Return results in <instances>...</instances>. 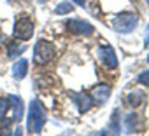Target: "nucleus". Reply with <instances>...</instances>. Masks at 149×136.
Segmentation results:
<instances>
[{
    "instance_id": "f257e3e1",
    "label": "nucleus",
    "mask_w": 149,
    "mask_h": 136,
    "mask_svg": "<svg viewBox=\"0 0 149 136\" xmlns=\"http://www.w3.org/2000/svg\"><path fill=\"white\" fill-rule=\"evenodd\" d=\"M46 124V110L37 101L32 100L28 105V117H26V131L32 134H39Z\"/></svg>"
},
{
    "instance_id": "f03ea898",
    "label": "nucleus",
    "mask_w": 149,
    "mask_h": 136,
    "mask_svg": "<svg viewBox=\"0 0 149 136\" xmlns=\"http://www.w3.org/2000/svg\"><path fill=\"white\" fill-rule=\"evenodd\" d=\"M54 54H56V47H54L53 42L44 40V38L37 40V44H35V47H33V61H35L37 65H46V63H49V61L54 58Z\"/></svg>"
},
{
    "instance_id": "7ed1b4c3",
    "label": "nucleus",
    "mask_w": 149,
    "mask_h": 136,
    "mask_svg": "<svg viewBox=\"0 0 149 136\" xmlns=\"http://www.w3.org/2000/svg\"><path fill=\"white\" fill-rule=\"evenodd\" d=\"M137 25H139V14L135 12H121L112 21V28L116 33H130L135 30Z\"/></svg>"
},
{
    "instance_id": "20e7f679",
    "label": "nucleus",
    "mask_w": 149,
    "mask_h": 136,
    "mask_svg": "<svg viewBox=\"0 0 149 136\" xmlns=\"http://www.w3.org/2000/svg\"><path fill=\"white\" fill-rule=\"evenodd\" d=\"M13 33L16 38L26 42L33 37V21L26 16V14H21L14 19V28H13Z\"/></svg>"
},
{
    "instance_id": "39448f33",
    "label": "nucleus",
    "mask_w": 149,
    "mask_h": 136,
    "mask_svg": "<svg viewBox=\"0 0 149 136\" xmlns=\"http://www.w3.org/2000/svg\"><path fill=\"white\" fill-rule=\"evenodd\" d=\"M67 28L74 35H91L95 32V28H93L91 23H88L84 19H77V18L76 19H68L67 21Z\"/></svg>"
},
{
    "instance_id": "423d86ee",
    "label": "nucleus",
    "mask_w": 149,
    "mask_h": 136,
    "mask_svg": "<svg viewBox=\"0 0 149 136\" xmlns=\"http://www.w3.org/2000/svg\"><path fill=\"white\" fill-rule=\"evenodd\" d=\"M68 96L72 98V101H74V103H76V106H77V110H79L81 113L90 112V110H91V106L95 105V101H93L91 94H88V93H68Z\"/></svg>"
},
{
    "instance_id": "0eeeda50",
    "label": "nucleus",
    "mask_w": 149,
    "mask_h": 136,
    "mask_svg": "<svg viewBox=\"0 0 149 136\" xmlns=\"http://www.w3.org/2000/svg\"><path fill=\"white\" fill-rule=\"evenodd\" d=\"M97 56L98 59L102 61V65H105L107 68H116L118 66V58H116V52L111 45H102L98 47L97 51Z\"/></svg>"
},
{
    "instance_id": "6e6552de",
    "label": "nucleus",
    "mask_w": 149,
    "mask_h": 136,
    "mask_svg": "<svg viewBox=\"0 0 149 136\" xmlns=\"http://www.w3.org/2000/svg\"><path fill=\"white\" fill-rule=\"evenodd\" d=\"M91 98L97 105H105L111 98V86L109 84H97L91 91Z\"/></svg>"
},
{
    "instance_id": "1a4fd4ad",
    "label": "nucleus",
    "mask_w": 149,
    "mask_h": 136,
    "mask_svg": "<svg viewBox=\"0 0 149 136\" xmlns=\"http://www.w3.org/2000/svg\"><path fill=\"white\" fill-rule=\"evenodd\" d=\"M26 72H28V61L25 58H19L14 65H13V77L16 80H23L26 77Z\"/></svg>"
},
{
    "instance_id": "9d476101",
    "label": "nucleus",
    "mask_w": 149,
    "mask_h": 136,
    "mask_svg": "<svg viewBox=\"0 0 149 136\" xmlns=\"http://www.w3.org/2000/svg\"><path fill=\"white\" fill-rule=\"evenodd\" d=\"M125 129L128 133H139L142 129V122L139 120V117L135 113H128L125 117Z\"/></svg>"
},
{
    "instance_id": "9b49d317",
    "label": "nucleus",
    "mask_w": 149,
    "mask_h": 136,
    "mask_svg": "<svg viewBox=\"0 0 149 136\" xmlns=\"http://www.w3.org/2000/svg\"><path fill=\"white\" fill-rule=\"evenodd\" d=\"M23 51H25V44H23V40H19V38L11 40V42L7 44V56H9L11 59L18 58Z\"/></svg>"
},
{
    "instance_id": "f8f14e48",
    "label": "nucleus",
    "mask_w": 149,
    "mask_h": 136,
    "mask_svg": "<svg viewBox=\"0 0 149 136\" xmlns=\"http://www.w3.org/2000/svg\"><path fill=\"white\" fill-rule=\"evenodd\" d=\"M9 103H11V106L14 108V113H13L14 120H16V122H19V120H21V117H23V110H25L21 98H18V96H13V94H11V96H9Z\"/></svg>"
},
{
    "instance_id": "ddd939ff",
    "label": "nucleus",
    "mask_w": 149,
    "mask_h": 136,
    "mask_svg": "<svg viewBox=\"0 0 149 136\" xmlns=\"http://www.w3.org/2000/svg\"><path fill=\"white\" fill-rule=\"evenodd\" d=\"M144 101H146V94L140 89H135L126 96V103H130V106H133V108H139Z\"/></svg>"
},
{
    "instance_id": "4468645a",
    "label": "nucleus",
    "mask_w": 149,
    "mask_h": 136,
    "mask_svg": "<svg viewBox=\"0 0 149 136\" xmlns=\"http://www.w3.org/2000/svg\"><path fill=\"white\" fill-rule=\"evenodd\" d=\"M111 131L114 134H119L121 133V117H119V110H114L112 112V117H111Z\"/></svg>"
},
{
    "instance_id": "2eb2a0df",
    "label": "nucleus",
    "mask_w": 149,
    "mask_h": 136,
    "mask_svg": "<svg viewBox=\"0 0 149 136\" xmlns=\"http://www.w3.org/2000/svg\"><path fill=\"white\" fill-rule=\"evenodd\" d=\"M72 11H74V5H72L70 2H60V4L56 5V9H54V14L65 16V14H68V12H72Z\"/></svg>"
},
{
    "instance_id": "dca6fc26",
    "label": "nucleus",
    "mask_w": 149,
    "mask_h": 136,
    "mask_svg": "<svg viewBox=\"0 0 149 136\" xmlns=\"http://www.w3.org/2000/svg\"><path fill=\"white\" fill-rule=\"evenodd\" d=\"M9 106H11V103H9V98L6 100V98H0V120H2L6 115H7V112H9Z\"/></svg>"
},
{
    "instance_id": "f3484780",
    "label": "nucleus",
    "mask_w": 149,
    "mask_h": 136,
    "mask_svg": "<svg viewBox=\"0 0 149 136\" xmlns=\"http://www.w3.org/2000/svg\"><path fill=\"white\" fill-rule=\"evenodd\" d=\"M137 82L142 84V86H146V87H149V70L140 72V73L137 75Z\"/></svg>"
},
{
    "instance_id": "a211bd4d",
    "label": "nucleus",
    "mask_w": 149,
    "mask_h": 136,
    "mask_svg": "<svg viewBox=\"0 0 149 136\" xmlns=\"http://www.w3.org/2000/svg\"><path fill=\"white\" fill-rule=\"evenodd\" d=\"M144 44H146V45H149V25H147V28H146V37H144Z\"/></svg>"
},
{
    "instance_id": "6ab92c4d",
    "label": "nucleus",
    "mask_w": 149,
    "mask_h": 136,
    "mask_svg": "<svg viewBox=\"0 0 149 136\" xmlns=\"http://www.w3.org/2000/svg\"><path fill=\"white\" fill-rule=\"evenodd\" d=\"M74 4H77V5L84 7V5H86V0H74Z\"/></svg>"
},
{
    "instance_id": "aec40b11",
    "label": "nucleus",
    "mask_w": 149,
    "mask_h": 136,
    "mask_svg": "<svg viewBox=\"0 0 149 136\" xmlns=\"http://www.w3.org/2000/svg\"><path fill=\"white\" fill-rule=\"evenodd\" d=\"M7 42V38H6V35L2 33V32H0V45H2V44H6Z\"/></svg>"
},
{
    "instance_id": "412c9836",
    "label": "nucleus",
    "mask_w": 149,
    "mask_h": 136,
    "mask_svg": "<svg viewBox=\"0 0 149 136\" xmlns=\"http://www.w3.org/2000/svg\"><path fill=\"white\" fill-rule=\"evenodd\" d=\"M37 2H40V4H44V2H47V0H37Z\"/></svg>"
},
{
    "instance_id": "4be33fe9",
    "label": "nucleus",
    "mask_w": 149,
    "mask_h": 136,
    "mask_svg": "<svg viewBox=\"0 0 149 136\" xmlns=\"http://www.w3.org/2000/svg\"><path fill=\"white\" fill-rule=\"evenodd\" d=\"M147 63H149V54H147Z\"/></svg>"
},
{
    "instance_id": "5701e85b",
    "label": "nucleus",
    "mask_w": 149,
    "mask_h": 136,
    "mask_svg": "<svg viewBox=\"0 0 149 136\" xmlns=\"http://www.w3.org/2000/svg\"><path fill=\"white\" fill-rule=\"evenodd\" d=\"M146 2H147V4H149V0H146Z\"/></svg>"
}]
</instances>
